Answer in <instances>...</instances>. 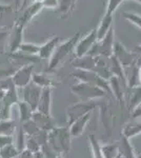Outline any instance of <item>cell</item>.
Segmentation results:
<instances>
[{
    "mask_svg": "<svg viewBox=\"0 0 141 158\" xmlns=\"http://www.w3.org/2000/svg\"><path fill=\"white\" fill-rule=\"evenodd\" d=\"M72 138L68 127H54L48 131V143L58 155L63 156L71 151Z\"/></svg>",
    "mask_w": 141,
    "mask_h": 158,
    "instance_id": "cell-1",
    "label": "cell"
},
{
    "mask_svg": "<svg viewBox=\"0 0 141 158\" xmlns=\"http://www.w3.org/2000/svg\"><path fill=\"white\" fill-rule=\"evenodd\" d=\"M80 37H81V32L78 31V32H76L75 34L68 38V39L59 43L58 47L56 48L55 52L53 53V55L51 56V58L48 59V72H54L61 63L64 62L65 59L68 58V56L70 55L72 52H74L77 42L80 39Z\"/></svg>",
    "mask_w": 141,
    "mask_h": 158,
    "instance_id": "cell-2",
    "label": "cell"
},
{
    "mask_svg": "<svg viewBox=\"0 0 141 158\" xmlns=\"http://www.w3.org/2000/svg\"><path fill=\"white\" fill-rule=\"evenodd\" d=\"M70 90L76 97L79 98V100L82 101H93L95 99L103 98L107 94L99 86L82 82V81H78L77 83L72 85L70 86Z\"/></svg>",
    "mask_w": 141,
    "mask_h": 158,
    "instance_id": "cell-3",
    "label": "cell"
},
{
    "mask_svg": "<svg viewBox=\"0 0 141 158\" xmlns=\"http://www.w3.org/2000/svg\"><path fill=\"white\" fill-rule=\"evenodd\" d=\"M71 77L76 78L78 81H82V82L91 83V85H97L104 90L107 94L111 93V89H110L109 80L100 77L98 74H96L94 71L89 70H79V69H74V71L70 74Z\"/></svg>",
    "mask_w": 141,
    "mask_h": 158,
    "instance_id": "cell-4",
    "label": "cell"
},
{
    "mask_svg": "<svg viewBox=\"0 0 141 158\" xmlns=\"http://www.w3.org/2000/svg\"><path fill=\"white\" fill-rule=\"evenodd\" d=\"M114 44H115V32L114 27H112L109 32L106 33V35L101 39L97 40L93 45V48L89 51V54L92 56H110L113 55V51H114Z\"/></svg>",
    "mask_w": 141,
    "mask_h": 158,
    "instance_id": "cell-5",
    "label": "cell"
},
{
    "mask_svg": "<svg viewBox=\"0 0 141 158\" xmlns=\"http://www.w3.org/2000/svg\"><path fill=\"white\" fill-rule=\"evenodd\" d=\"M97 104L94 101H82L79 100L77 102L68 106L65 110V116H66V122L70 126L73 121L76 119L80 118L81 116L85 114L93 112V110L96 108Z\"/></svg>",
    "mask_w": 141,
    "mask_h": 158,
    "instance_id": "cell-6",
    "label": "cell"
},
{
    "mask_svg": "<svg viewBox=\"0 0 141 158\" xmlns=\"http://www.w3.org/2000/svg\"><path fill=\"white\" fill-rule=\"evenodd\" d=\"M33 74H34V64L33 63L21 65L11 76L15 88L23 89L24 86L32 82Z\"/></svg>",
    "mask_w": 141,
    "mask_h": 158,
    "instance_id": "cell-7",
    "label": "cell"
},
{
    "mask_svg": "<svg viewBox=\"0 0 141 158\" xmlns=\"http://www.w3.org/2000/svg\"><path fill=\"white\" fill-rule=\"evenodd\" d=\"M113 55L117 58V60L120 62V64L123 68H127L130 65L134 64L139 60V56L135 52H131L122 44L120 41H116L114 44V51Z\"/></svg>",
    "mask_w": 141,
    "mask_h": 158,
    "instance_id": "cell-8",
    "label": "cell"
},
{
    "mask_svg": "<svg viewBox=\"0 0 141 158\" xmlns=\"http://www.w3.org/2000/svg\"><path fill=\"white\" fill-rule=\"evenodd\" d=\"M25 27H22L21 24L15 22V24L11 27L7 36L6 47L9 50V53H16L19 50L20 45L23 42V34H24Z\"/></svg>",
    "mask_w": 141,
    "mask_h": 158,
    "instance_id": "cell-9",
    "label": "cell"
},
{
    "mask_svg": "<svg viewBox=\"0 0 141 158\" xmlns=\"http://www.w3.org/2000/svg\"><path fill=\"white\" fill-rule=\"evenodd\" d=\"M44 9L41 1H36L33 3L29 4L23 9L20 10V15L17 17L16 22L19 24H21L22 27H27V25L32 21L33 19L37 16L38 14H40V12Z\"/></svg>",
    "mask_w": 141,
    "mask_h": 158,
    "instance_id": "cell-10",
    "label": "cell"
},
{
    "mask_svg": "<svg viewBox=\"0 0 141 158\" xmlns=\"http://www.w3.org/2000/svg\"><path fill=\"white\" fill-rule=\"evenodd\" d=\"M97 40H98V38H97L96 29L91 30L84 37H80V39L78 40L76 44L75 50H74L75 57H81V56L88 55Z\"/></svg>",
    "mask_w": 141,
    "mask_h": 158,
    "instance_id": "cell-11",
    "label": "cell"
},
{
    "mask_svg": "<svg viewBox=\"0 0 141 158\" xmlns=\"http://www.w3.org/2000/svg\"><path fill=\"white\" fill-rule=\"evenodd\" d=\"M42 88L37 85L32 81L27 86L23 88V100L27 103H29L32 109L36 111L38 106V102H39L40 96H41Z\"/></svg>",
    "mask_w": 141,
    "mask_h": 158,
    "instance_id": "cell-12",
    "label": "cell"
},
{
    "mask_svg": "<svg viewBox=\"0 0 141 158\" xmlns=\"http://www.w3.org/2000/svg\"><path fill=\"white\" fill-rule=\"evenodd\" d=\"M109 83H110V89H111V94L115 97V99L117 100V102L119 103L120 106H124L126 104V102H125L124 88H127V86L117 76L114 75L109 79Z\"/></svg>",
    "mask_w": 141,
    "mask_h": 158,
    "instance_id": "cell-13",
    "label": "cell"
},
{
    "mask_svg": "<svg viewBox=\"0 0 141 158\" xmlns=\"http://www.w3.org/2000/svg\"><path fill=\"white\" fill-rule=\"evenodd\" d=\"M60 41H61L60 37L57 36V35H53L48 40H45L42 44H40L39 54H38L40 59H48V60L50 59L51 56L53 55V53L55 52L56 48L60 43Z\"/></svg>",
    "mask_w": 141,
    "mask_h": 158,
    "instance_id": "cell-14",
    "label": "cell"
},
{
    "mask_svg": "<svg viewBox=\"0 0 141 158\" xmlns=\"http://www.w3.org/2000/svg\"><path fill=\"white\" fill-rule=\"evenodd\" d=\"M32 81L42 89L43 88L55 89L60 85V82H58V81L51 75L50 72H37V73L34 72Z\"/></svg>",
    "mask_w": 141,
    "mask_h": 158,
    "instance_id": "cell-15",
    "label": "cell"
},
{
    "mask_svg": "<svg viewBox=\"0 0 141 158\" xmlns=\"http://www.w3.org/2000/svg\"><path fill=\"white\" fill-rule=\"evenodd\" d=\"M139 69H140L139 60H138L137 62H135L134 64L130 65V67H127V68H124L125 82H126V86L129 89H132L137 85H141Z\"/></svg>",
    "mask_w": 141,
    "mask_h": 158,
    "instance_id": "cell-16",
    "label": "cell"
},
{
    "mask_svg": "<svg viewBox=\"0 0 141 158\" xmlns=\"http://www.w3.org/2000/svg\"><path fill=\"white\" fill-rule=\"evenodd\" d=\"M78 0H58V6L56 9L59 18L61 20H68L71 18L75 12Z\"/></svg>",
    "mask_w": 141,
    "mask_h": 158,
    "instance_id": "cell-17",
    "label": "cell"
},
{
    "mask_svg": "<svg viewBox=\"0 0 141 158\" xmlns=\"http://www.w3.org/2000/svg\"><path fill=\"white\" fill-rule=\"evenodd\" d=\"M53 89L51 88H43L40 96L39 102L36 111L41 112L43 114L51 115L52 112V100H53Z\"/></svg>",
    "mask_w": 141,
    "mask_h": 158,
    "instance_id": "cell-18",
    "label": "cell"
},
{
    "mask_svg": "<svg viewBox=\"0 0 141 158\" xmlns=\"http://www.w3.org/2000/svg\"><path fill=\"white\" fill-rule=\"evenodd\" d=\"M91 118H92V112H89V113L85 114V115L81 116L80 118L76 119L75 121H73L70 126H68V128H70V133L73 138H76V137H79L82 135L84 130L86 128V126H88L89 120H91Z\"/></svg>",
    "mask_w": 141,
    "mask_h": 158,
    "instance_id": "cell-19",
    "label": "cell"
},
{
    "mask_svg": "<svg viewBox=\"0 0 141 158\" xmlns=\"http://www.w3.org/2000/svg\"><path fill=\"white\" fill-rule=\"evenodd\" d=\"M32 119L34 120L36 126L38 127L42 131L48 132L50 130H52L55 127V122L52 115H48V114H43L41 112L35 111L33 113Z\"/></svg>",
    "mask_w": 141,
    "mask_h": 158,
    "instance_id": "cell-20",
    "label": "cell"
},
{
    "mask_svg": "<svg viewBox=\"0 0 141 158\" xmlns=\"http://www.w3.org/2000/svg\"><path fill=\"white\" fill-rule=\"evenodd\" d=\"M71 65L74 69L93 71L95 68V56L88 54L81 56V57H75L72 60Z\"/></svg>",
    "mask_w": 141,
    "mask_h": 158,
    "instance_id": "cell-21",
    "label": "cell"
},
{
    "mask_svg": "<svg viewBox=\"0 0 141 158\" xmlns=\"http://www.w3.org/2000/svg\"><path fill=\"white\" fill-rule=\"evenodd\" d=\"M117 142L118 151H119V155L123 158H136L135 149L133 148L132 143L130 142V139L124 137L123 135L120 136V138Z\"/></svg>",
    "mask_w": 141,
    "mask_h": 158,
    "instance_id": "cell-22",
    "label": "cell"
},
{
    "mask_svg": "<svg viewBox=\"0 0 141 158\" xmlns=\"http://www.w3.org/2000/svg\"><path fill=\"white\" fill-rule=\"evenodd\" d=\"M113 14H109V13H104L103 17L100 20V23L98 27H96L97 30V38L101 39L106 35V33L113 27Z\"/></svg>",
    "mask_w": 141,
    "mask_h": 158,
    "instance_id": "cell-23",
    "label": "cell"
},
{
    "mask_svg": "<svg viewBox=\"0 0 141 158\" xmlns=\"http://www.w3.org/2000/svg\"><path fill=\"white\" fill-rule=\"evenodd\" d=\"M141 134V122L140 121H131L124 124L122 128L121 135H123L126 138H133L135 136Z\"/></svg>",
    "mask_w": 141,
    "mask_h": 158,
    "instance_id": "cell-24",
    "label": "cell"
},
{
    "mask_svg": "<svg viewBox=\"0 0 141 158\" xmlns=\"http://www.w3.org/2000/svg\"><path fill=\"white\" fill-rule=\"evenodd\" d=\"M17 106H18V112H19V119L21 121V123L32 119L33 113L35 111L32 109V106L29 103H27L24 100H21V101H18Z\"/></svg>",
    "mask_w": 141,
    "mask_h": 158,
    "instance_id": "cell-25",
    "label": "cell"
},
{
    "mask_svg": "<svg viewBox=\"0 0 141 158\" xmlns=\"http://www.w3.org/2000/svg\"><path fill=\"white\" fill-rule=\"evenodd\" d=\"M130 90L131 94L129 97V101H127V109L131 112L137 104L141 102V85L134 86V88L130 89Z\"/></svg>",
    "mask_w": 141,
    "mask_h": 158,
    "instance_id": "cell-26",
    "label": "cell"
},
{
    "mask_svg": "<svg viewBox=\"0 0 141 158\" xmlns=\"http://www.w3.org/2000/svg\"><path fill=\"white\" fill-rule=\"evenodd\" d=\"M100 150H101L102 156L104 158H116L119 155L117 142L100 144Z\"/></svg>",
    "mask_w": 141,
    "mask_h": 158,
    "instance_id": "cell-27",
    "label": "cell"
},
{
    "mask_svg": "<svg viewBox=\"0 0 141 158\" xmlns=\"http://www.w3.org/2000/svg\"><path fill=\"white\" fill-rule=\"evenodd\" d=\"M88 139H89V149H91V153H92V158H104L102 156L101 150H100L99 140L94 135H89Z\"/></svg>",
    "mask_w": 141,
    "mask_h": 158,
    "instance_id": "cell-28",
    "label": "cell"
},
{
    "mask_svg": "<svg viewBox=\"0 0 141 158\" xmlns=\"http://www.w3.org/2000/svg\"><path fill=\"white\" fill-rule=\"evenodd\" d=\"M40 50V44H36V43L32 42H22V44L19 48V52L24 53L27 55H33V56H38ZM17 51V52H18Z\"/></svg>",
    "mask_w": 141,
    "mask_h": 158,
    "instance_id": "cell-29",
    "label": "cell"
},
{
    "mask_svg": "<svg viewBox=\"0 0 141 158\" xmlns=\"http://www.w3.org/2000/svg\"><path fill=\"white\" fill-rule=\"evenodd\" d=\"M15 12H17L15 9H13L11 6H3V4H0V25L2 27V23L9 22L10 17H15ZM0 27V29H1Z\"/></svg>",
    "mask_w": 141,
    "mask_h": 158,
    "instance_id": "cell-30",
    "label": "cell"
},
{
    "mask_svg": "<svg viewBox=\"0 0 141 158\" xmlns=\"http://www.w3.org/2000/svg\"><path fill=\"white\" fill-rule=\"evenodd\" d=\"M15 121L10 118L0 120V135H13L15 132Z\"/></svg>",
    "mask_w": 141,
    "mask_h": 158,
    "instance_id": "cell-31",
    "label": "cell"
},
{
    "mask_svg": "<svg viewBox=\"0 0 141 158\" xmlns=\"http://www.w3.org/2000/svg\"><path fill=\"white\" fill-rule=\"evenodd\" d=\"M19 150L17 149L14 143L7 144L0 149V157L1 158H16L19 156Z\"/></svg>",
    "mask_w": 141,
    "mask_h": 158,
    "instance_id": "cell-32",
    "label": "cell"
},
{
    "mask_svg": "<svg viewBox=\"0 0 141 158\" xmlns=\"http://www.w3.org/2000/svg\"><path fill=\"white\" fill-rule=\"evenodd\" d=\"M21 129L24 131V133L27 136H34L37 132L40 131V129L36 126V123L33 119H30V120L23 122L21 126Z\"/></svg>",
    "mask_w": 141,
    "mask_h": 158,
    "instance_id": "cell-33",
    "label": "cell"
},
{
    "mask_svg": "<svg viewBox=\"0 0 141 158\" xmlns=\"http://www.w3.org/2000/svg\"><path fill=\"white\" fill-rule=\"evenodd\" d=\"M122 16L125 20H127L132 24H134L135 27H137L138 29L141 30V15H138L136 13L132 12H123Z\"/></svg>",
    "mask_w": 141,
    "mask_h": 158,
    "instance_id": "cell-34",
    "label": "cell"
},
{
    "mask_svg": "<svg viewBox=\"0 0 141 158\" xmlns=\"http://www.w3.org/2000/svg\"><path fill=\"white\" fill-rule=\"evenodd\" d=\"M25 142H27V135H25L23 130L20 128L16 136V142H15L14 144L16 146L17 149L19 150V152H21L25 149Z\"/></svg>",
    "mask_w": 141,
    "mask_h": 158,
    "instance_id": "cell-35",
    "label": "cell"
},
{
    "mask_svg": "<svg viewBox=\"0 0 141 158\" xmlns=\"http://www.w3.org/2000/svg\"><path fill=\"white\" fill-rule=\"evenodd\" d=\"M25 149L30 150L31 152L36 153L38 151H40L41 147L40 144L36 141V139L33 136H27V142H25Z\"/></svg>",
    "mask_w": 141,
    "mask_h": 158,
    "instance_id": "cell-36",
    "label": "cell"
},
{
    "mask_svg": "<svg viewBox=\"0 0 141 158\" xmlns=\"http://www.w3.org/2000/svg\"><path fill=\"white\" fill-rule=\"evenodd\" d=\"M123 1H125V0H107L106 13L114 15V13L116 12V10L118 9V6H119Z\"/></svg>",
    "mask_w": 141,
    "mask_h": 158,
    "instance_id": "cell-37",
    "label": "cell"
},
{
    "mask_svg": "<svg viewBox=\"0 0 141 158\" xmlns=\"http://www.w3.org/2000/svg\"><path fill=\"white\" fill-rule=\"evenodd\" d=\"M11 143H14L13 135H0V149Z\"/></svg>",
    "mask_w": 141,
    "mask_h": 158,
    "instance_id": "cell-38",
    "label": "cell"
},
{
    "mask_svg": "<svg viewBox=\"0 0 141 158\" xmlns=\"http://www.w3.org/2000/svg\"><path fill=\"white\" fill-rule=\"evenodd\" d=\"M44 9H53L56 10L58 6V0H41Z\"/></svg>",
    "mask_w": 141,
    "mask_h": 158,
    "instance_id": "cell-39",
    "label": "cell"
},
{
    "mask_svg": "<svg viewBox=\"0 0 141 158\" xmlns=\"http://www.w3.org/2000/svg\"><path fill=\"white\" fill-rule=\"evenodd\" d=\"M131 117H132L133 119L141 118V102L139 104H137V106L131 111Z\"/></svg>",
    "mask_w": 141,
    "mask_h": 158,
    "instance_id": "cell-40",
    "label": "cell"
},
{
    "mask_svg": "<svg viewBox=\"0 0 141 158\" xmlns=\"http://www.w3.org/2000/svg\"><path fill=\"white\" fill-rule=\"evenodd\" d=\"M19 157L20 158H34V153L31 152L30 150L24 149L23 151H21L19 153Z\"/></svg>",
    "mask_w": 141,
    "mask_h": 158,
    "instance_id": "cell-41",
    "label": "cell"
},
{
    "mask_svg": "<svg viewBox=\"0 0 141 158\" xmlns=\"http://www.w3.org/2000/svg\"><path fill=\"white\" fill-rule=\"evenodd\" d=\"M36 1H41V0H22V4H21V7H20V10L23 9L27 6H29V4L33 3V2H36ZM19 10V11H20Z\"/></svg>",
    "mask_w": 141,
    "mask_h": 158,
    "instance_id": "cell-42",
    "label": "cell"
},
{
    "mask_svg": "<svg viewBox=\"0 0 141 158\" xmlns=\"http://www.w3.org/2000/svg\"><path fill=\"white\" fill-rule=\"evenodd\" d=\"M14 3H15V10L18 12L21 7V4H22V0H14Z\"/></svg>",
    "mask_w": 141,
    "mask_h": 158,
    "instance_id": "cell-43",
    "label": "cell"
},
{
    "mask_svg": "<svg viewBox=\"0 0 141 158\" xmlns=\"http://www.w3.org/2000/svg\"><path fill=\"white\" fill-rule=\"evenodd\" d=\"M34 158H44V155H43V153L41 152V150L34 153Z\"/></svg>",
    "mask_w": 141,
    "mask_h": 158,
    "instance_id": "cell-44",
    "label": "cell"
},
{
    "mask_svg": "<svg viewBox=\"0 0 141 158\" xmlns=\"http://www.w3.org/2000/svg\"><path fill=\"white\" fill-rule=\"evenodd\" d=\"M134 52H135L138 56H139V57H141V44H140V45H137V47L135 48Z\"/></svg>",
    "mask_w": 141,
    "mask_h": 158,
    "instance_id": "cell-45",
    "label": "cell"
},
{
    "mask_svg": "<svg viewBox=\"0 0 141 158\" xmlns=\"http://www.w3.org/2000/svg\"><path fill=\"white\" fill-rule=\"evenodd\" d=\"M139 62H140V69H139V76H140V85H141V61L139 59Z\"/></svg>",
    "mask_w": 141,
    "mask_h": 158,
    "instance_id": "cell-46",
    "label": "cell"
},
{
    "mask_svg": "<svg viewBox=\"0 0 141 158\" xmlns=\"http://www.w3.org/2000/svg\"><path fill=\"white\" fill-rule=\"evenodd\" d=\"M134 1L138 2V3H139V4H141V0H134Z\"/></svg>",
    "mask_w": 141,
    "mask_h": 158,
    "instance_id": "cell-47",
    "label": "cell"
},
{
    "mask_svg": "<svg viewBox=\"0 0 141 158\" xmlns=\"http://www.w3.org/2000/svg\"><path fill=\"white\" fill-rule=\"evenodd\" d=\"M57 158H63V156H62V155H58Z\"/></svg>",
    "mask_w": 141,
    "mask_h": 158,
    "instance_id": "cell-48",
    "label": "cell"
},
{
    "mask_svg": "<svg viewBox=\"0 0 141 158\" xmlns=\"http://www.w3.org/2000/svg\"><path fill=\"white\" fill-rule=\"evenodd\" d=\"M116 158H123V157H122V156H120V155H118V156H117Z\"/></svg>",
    "mask_w": 141,
    "mask_h": 158,
    "instance_id": "cell-49",
    "label": "cell"
},
{
    "mask_svg": "<svg viewBox=\"0 0 141 158\" xmlns=\"http://www.w3.org/2000/svg\"><path fill=\"white\" fill-rule=\"evenodd\" d=\"M136 158H141V155H140V156H137V157H136Z\"/></svg>",
    "mask_w": 141,
    "mask_h": 158,
    "instance_id": "cell-50",
    "label": "cell"
},
{
    "mask_svg": "<svg viewBox=\"0 0 141 158\" xmlns=\"http://www.w3.org/2000/svg\"><path fill=\"white\" fill-rule=\"evenodd\" d=\"M0 158H1V157H0Z\"/></svg>",
    "mask_w": 141,
    "mask_h": 158,
    "instance_id": "cell-51",
    "label": "cell"
}]
</instances>
